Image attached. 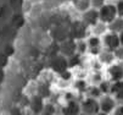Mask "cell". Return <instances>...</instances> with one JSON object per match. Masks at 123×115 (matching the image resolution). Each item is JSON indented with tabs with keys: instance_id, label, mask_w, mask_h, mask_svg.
<instances>
[{
	"instance_id": "6da1fadb",
	"label": "cell",
	"mask_w": 123,
	"mask_h": 115,
	"mask_svg": "<svg viewBox=\"0 0 123 115\" xmlns=\"http://www.w3.org/2000/svg\"><path fill=\"white\" fill-rule=\"evenodd\" d=\"M79 104H80V111L84 113L85 115H96L100 111L99 99H96V98L83 95L79 99Z\"/></svg>"
},
{
	"instance_id": "7a4b0ae2",
	"label": "cell",
	"mask_w": 123,
	"mask_h": 115,
	"mask_svg": "<svg viewBox=\"0 0 123 115\" xmlns=\"http://www.w3.org/2000/svg\"><path fill=\"white\" fill-rule=\"evenodd\" d=\"M104 71H105L104 72L105 77L107 80H110L111 82L122 81L123 80V62L116 60L115 62H112L111 65L105 68Z\"/></svg>"
},
{
	"instance_id": "3957f363",
	"label": "cell",
	"mask_w": 123,
	"mask_h": 115,
	"mask_svg": "<svg viewBox=\"0 0 123 115\" xmlns=\"http://www.w3.org/2000/svg\"><path fill=\"white\" fill-rule=\"evenodd\" d=\"M117 9H116V4L107 1L104 6H101L99 9V19L101 22L109 25L110 22H112L116 17H117Z\"/></svg>"
},
{
	"instance_id": "277c9868",
	"label": "cell",
	"mask_w": 123,
	"mask_h": 115,
	"mask_svg": "<svg viewBox=\"0 0 123 115\" xmlns=\"http://www.w3.org/2000/svg\"><path fill=\"white\" fill-rule=\"evenodd\" d=\"M85 41L88 44V55L96 58L102 50V38L94 34H88Z\"/></svg>"
},
{
	"instance_id": "5b68a950",
	"label": "cell",
	"mask_w": 123,
	"mask_h": 115,
	"mask_svg": "<svg viewBox=\"0 0 123 115\" xmlns=\"http://www.w3.org/2000/svg\"><path fill=\"white\" fill-rule=\"evenodd\" d=\"M117 105H118V102L116 101V98L112 94H102L99 98V107H100V111L102 113L111 115Z\"/></svg>"
},
{
	"instance_id": "8992f818",
	"label": "cell",
	"mask_w": 123,
	"mask_h": 115,
	"mask_svg": "<svg viewBox=\"0 0 123 115\" xmlns=\"http://www.w3.org/2000/svg\"><path fill=\"white\" fill-rule=\"evenodd\" d=\"M57 48H59L57 53L60 55L65 56L66 59L71 58L72 55H74L77 53V50H76V39H72V38H67L63 42L59 43Z\"/></svg>"
},
{
	"instance_id": "52a82bcc",
	"label": "cell",
	"mask_w": 123,
	"mask_h": 115,
	"mask_svg": "<svg viewBox=\"0 0 123 115\" xmlns=\"http://www.w3.org/2000/svg\"><path fill=\"white\" fill-rule=\"evenodd\" d=\"M79 20H80L82 23H83L84 26H86L88 28L93 27L94 25H96V23L100 21V19H99V10L93 9V7L88 9L86 11H84L83 14L79 15Z\"/></svg>"
},
{
	"instance_id": "ba28073f",
	"label": "cell",
	"mask_w": 123,
	"mask_h": 115,
	"mask_svg": "<svg viewBox=\"0 0 123 115\" xmlns=\"http://www.w3.org/2000/svg\"><path fill=\"white\" fill-rule=\"evenodd\" d=\"M102 48L105 49H109V50H117V49L121 47V43H119V36L117 33H113V32H107L105 33L102 37Z\"/></svg>"
},
{
	"instance_id": "9c48e42d",
	"label": "cell",
	"mask_w": 123,
	"mask_h": 115,
	"mask_svg": "<svg viewBox=\"0 0 123 115\" xmlns=\"http://www.w3.org/2000/svg\"><path fill=\"white\" fill-rule=\"evenodd\" d=\"M80 113V104L79 99H67L65 101V104H62L60 109V114L63 115H78Z\"/></svg>"
},
{
	"instance_id": "30bf717a",
	"label": "cell",
	"mask_w": 123,
	"mask_h": 115,
	"mask_svg": "<svg viewBox=\"0 0 123 115\" xmlns=\"http://www.w3.org/2000/svg\"><path fill=\"white\" fill-rule=\"evenodd\" d=\"M52 72H54L55 75H59L63 71H66L68 69V62H67V59L62 55H60L57 53L56 56L52 58L51 60V64H50V68H49Z\"/></svg>"
},
{
	"instance_id": "8fae6325",
	"label": "cell",
	"mask_w": 123,
	"mask_h": 115,
	"mask_svg": "<svg viewBox=\"0 0 123 115\" xmlns=\"http://www.w3.org/2000/svg\"><path fill=\"white\" fill-rule=\"evenodd\" d=\"M45 102L46 99L39 94H33L29 97V102H28V108L31 109V111L33 113V115H39L40 111L43 110L44 105H45Z\"/></svg>"
},
{
	"instance_id": "7c38bea8",
	"label": "cell",
	"mask_w": 123,
	"mask_h": 115,
	"mask_svg": "<svg viewBox=\"0 0 123 115\" xmlns=\"http://www.w3.org/2000/svg\"><path fill=\"white\" fill-rule=\"evenodd\" d=\"M71 83H72L74 93L78 94V95H85L86 89H88V87H89V85H90L89 82H88V78H85L84 76L74 77Z\"/></svg>"
},
{
	"instance_id": "4fadbf2b",
	"label": "cell",
	"mask_w": 123,
	"mask_h": 115,
	"mask_svg": "<svg viewBox=\"0 0 123 115\" xmlns=\"http://www.w3.org/2000/svg\"><path fill=\"white\" fill-rule=\"evenodd\" d=\"M96 59H98V61L102 65L104 68H106V66H109V65H111L112 62H115V61H116L115 52L102 48V50L99 53V55L96 56Z\"/></svg>"
},
{
	"instance_id": "5bb4252c",
	"label": "cell",
	"mask_w": 123,
	"mask_h": 115,
	"mask_svg": "<svg viewBox=\"0 0 123 115\" xmlns=\"http://www.w3.org/2000/svg\"><path fill=\"white\" fill-rule=\"evenodd\" d=\"M71 5L78 15L83 14L84 11H86L88 9L92 7L90 6V0H72Z\"/></svg>"
},
{
	"instance_id": "9a60e30c",
	"label": "cell",
	"mask_w": 123,
	"mask_h": 115,
	"mask_svg": "<svg viewBox=\"0 0 123 115\" xmlns=\"http://www.w3.org/2000/svg\"><path fill=\"white\" fill-rule=\"evenodd\" d=\"M107 32H109L107 25L101 22V21H99L96 25H94L93 27L89 28V34H94V36H99V37H102Z\"/></svg>"
},
{
	"instance_id": "2e32d148",
	"label": "cell",
	"mask_w": 123,
	"mask_h": 115,
	"mask_svg": "<svg viewBox=\"0 0 123 115\" xmlns=\"http://www.w3.org/2000/svg\"><path fill=\"white\" fill-rule=\"evenodd\" d=\"M107 28L110 32H113V33H117V34L122 33L123 32V17L117 16L112 22H110L107 25Z\"/></svg>"
},
{
	"instance_id": "e0dca14e",
	"label": "cell",
	"mask_w": 123,
	"mask_h": 115,
	"mask_svg": "<svg viewBox=\"0 0 123 115\" xmlns=\"http://www.w3.org/2000/svg\"><path fill=\"white\" fill-rule=\"evenodd\" d=\"M76 50H77V54L79 55H83V56L88 55V44H86L85 38L76 39Z\"/></svg>"
},
{
	"instance_id": "ac0fdd59",
	"label": "cell",
	"mask_w": 123,
	"mask_h": 115,
	"mask_svg": "<svg viewBox=\"0 0 123 115\" xmlns=\"http://www.w3.org/2000/svg\"><path fill=\"white\" fill-rule=\"evenodd\" d=\"M39 115H57V107L51 102H45V105Z\"/></svg>"
},
{
	"instance_id": "d6986e66",
	"label": "cell",
	"mask_w": 123,
	"mask_h": 115,
	"mask_svg": "<svg viewBox=\"0 0 123 115\" xmlns=\"http://www.w3.org/2000/svg\"><path fill=\"white\" fill-rule=\"evenodd\" d=\"M85 95H88V97H92V98H96V99H99V98L102 95V93H101V91H100L99 86H95V85H89V87H88V89H86Z\"/></svg>"
},
{
	"instance_id": "ffe728a7",
	"label": "cell",
	"mask_w": 123,
	"mask_h": 115,
	"mask_svg": "<svg viewBox=\"0 0 123 115\" xmlns=\"http://www.w3.org/2000/svg\"><path fill=\"white\" fill-rule=\"evenodd\" d=\"M98 86H99L102 94H110V89H111V81L110 80H107L106 77H105Z\"/></svg>"
},
{
	"instance_id": "44dd1931",
	"label": "cell",
	"mask_w": 123,
	"mask_h": 115,
	"mask_svg": "<svg viewBox=\"0 0 123 115\" xmlns=\"http://www.w3.org/2000/svg\"><path fill=\"white\" fill-rule=\"evenodd\" d=\"M106 3H107V0H90V6L93 9L99 10L101 6H104Z\"/></svg>"
},
{
	"instance_id": "7402d4cb",
	"label": "cell",
	"mask_w": 123,
	"mask_h": 115,
	"mask_svg": "<svg viewBox=\"0 0 123 115\" xmlns=\"http://www.w3.org/2000/svg\"><path fill=\"white\" fill-rule=\"evenodd\" d=\"M115 4H116V9H117V15L119 17H123V0H117Z\"/></svg>"
},
{
	"instance_id": "603a6c76",
	"label": "cell",
	"mask_w": 123,
	"mask_h": 115,
	"mask_svg": "<svg viewBox=\"0 0 123 115\" xmlns=\"http://www.w3.org/2000/svg\"><path fill=\"white\" fill-rule=\"evenodd\" d=\"M115 56H116V60L123 62V47H119L117 50H115Z\"/></svg>"
},
{
	"instance_id": "cb8c5ba5",
	"label": "cell",
	"mask_w": 123,
	"mask_h": 115,
	"mask_svg": "<svg viewBox=\"0 0 123 115\" xmlns=\"http://www.w3.org/2000/svg\"><path fill=\"white\" fill-rule=\"evenodd\" d=\"M111 115H123V103L118 104V105L116 107V109L113 110V113H112Z\"/></svg>"
},
{
	"instance_id": "d4e9b609",
	"label": "cell",
	"mask_w": 123,
	"mask_h": 115,
	"mask_svg": "<svg viewBox=\"0 0 123 115\" xmlns=\"http://www.w3.org/2000/svg\"><path fill=\"white\" fill-rule=\"evenodd\" d=\"M118 36H119V43H121V47H123V32H122V33H119Z\"/></svg>"
},
{
	"instance_id": "484cf974",
	"label": "cell",
	"mask_w": 123,
	"mask_h": 115,
	"mask_svg": "<svg viewBox=\"0 0 123 115\" xmlns=\"http://www.w3.org/2000/svg\"><path fill=\"white\" fill-rule=\"evenodd\" d=\"M96 115H110V114H106V113H102V111H99Z\"/></svg>"
},
{
	"instance_id": "4316f807",
	"label": "cell",
	"mask_w": 123,
	"mask_h": 115,
	"mask_svg": "<svg viewBox=\"0 0 123 115\" xmlns=\"http://www.w3.org/2000/svg\"><path fill=\"white\" fill-rule=\"evenodd\" d=\"M107 1H111V3H116L117 0H107Z\"/></svg>"
},
{
	"instance_id": "83f0119b",
	"label": "cell",
	"mask_w": 123,
	"mask_h": 115,
	"mask_svg": "<svg viewBox=\"0 0 123 115\" xmlns=\"http://www.w3.org/2000/svg\"><path fill=\"white\" fill-rule=\"evenodd\" d=\"M78 115H85V114H84V113H82V111H80V113H79V114H78Z\"/></svg>"
},
{
	"instance_id": "f1b7e54d",
	"label": "cell",
	"mask_w": 123,
	"mask_h": 115,
	"mask_svg": "<svg viewBox=\"0 0 123 115\" xmlns=\"http://www.w3.org/2000/svg\"><path fill=\"white\" fill-rule=\"evenodd\" d=\"M59 115H63V114H59Z\"/></svg>"
}]
</instances>
